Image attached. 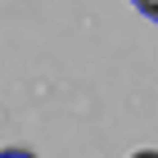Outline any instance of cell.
<instances>
[{"instance_id":"obj_1","label":"cell","mask_w":158,"mask_h":158,"mask_svg":"<svg viewBox=\"0 0 158 158\" xmlns=\"http://www.w3.org/2000/svg\"><path fill=\"white\" fill-rule=\"evenodd\" d=\"M0 158H36V154H27V149H5Z\"/></svg>"},{"instance_id":"obj_2","label":"cell","mask_w":158,"mask_h":158,"mask_svg":"<svg viewBox=\"0 0 158 158\" xmlns=\"http://www.w3.org/2000/svg\"><path fill=\"white\" fill-rule=\"evenodd\" d=\"M131 158H158V149H140V154H131Z\"/></svg>"}]
</instances>
